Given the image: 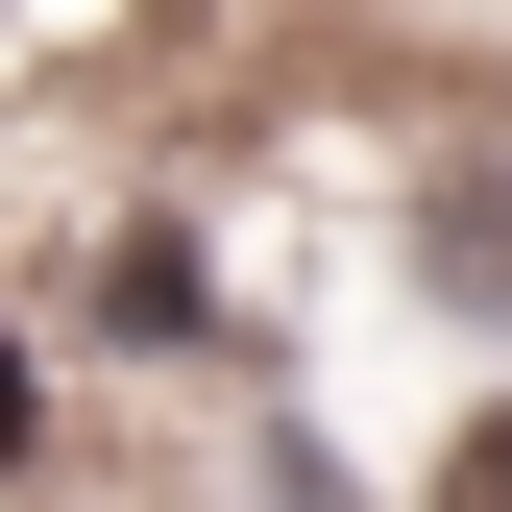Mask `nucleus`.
<instances>
[{
    "label": "nucleus",
    "mask_w": 512,
    "mask_h": 512,
    "mask_svg": "<svg viewBox=\"0 0 512 512\" xmlns=\"http://www.w3.org/2000/svg\"><path fill=\"white\" fill-rule=\"evenodd\" d=\"M439 512H512V415H464V439H439Z\"/></svg>",
    "instance_id": "nucleus-1"
}]
</instances>
